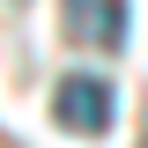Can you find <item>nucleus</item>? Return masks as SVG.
Masks as SVG:
<instances>
[{
	"label": "nucleus",
	"instance_id": "nucleus-2",
	"mask_svg": "<svg viewBox=\"0 0 148 148\" xmlns=\"http://www.w3.org/2000/svg\"><path fill=\"white\" fill-rule=\"evenodd\" d=\"M74 8V30L96 37V45H126V0H67Z\"/></svg>",
	"mask_w": 148,
	"mask_h": 148
},
{
	"label": "nucleus",
	"instance_id": "nucleus-1",
	"mask_svg": "<svg viewBox=\"0 0 148 148\" xmlns=\"http://www.w3.org/2000/svg\"><path fill=\"white\" fill-rule=\"evenodd\" d=\"M52 111H59L67 133H104L111 126V82H104V74H59Z\"/></svg>",
	"mask_w": 148,
	"mask_h": 148
}]
</instances>
